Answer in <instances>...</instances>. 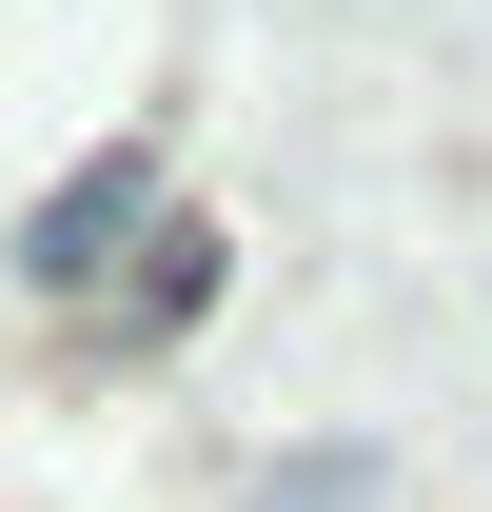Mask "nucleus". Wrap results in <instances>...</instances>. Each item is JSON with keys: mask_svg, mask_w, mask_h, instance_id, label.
<instances>
[{"mask_svg": "<svg viewBox=\"0 0 492 512\" xmlns=\"http://www.w3.org/2000/svg\"><path fill=\"white\" fill-rule=\"evenodd\" d=\"M138 217H158V158H138V138H119V158H79V178L40 197V217H20V276H40V296H99Z\"/></svg>", "mask_w": 492, "mask_h": 512, "instance_id": "obj_1", "label": "nucleus"}, {"mask_svg": "<svg viewBox=\"0 0 492 512\" xmlns=\"http://www.w3.org/2000/svg\"><path fill=\"white\" fill-rule=\"evenodd\" d=\"M256 512H374V473H355V453H296V473H276Z\"/></svg>", "mask_w": 492, "mask_h": 512, "instance_id": "obj_2", "label": "nucleus"}]
</instances>
